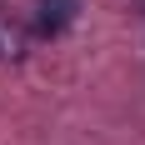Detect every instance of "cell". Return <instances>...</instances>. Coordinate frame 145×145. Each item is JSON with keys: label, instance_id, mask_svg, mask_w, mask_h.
Returning <instances> with one entry per match:
<instances>
[{"label": "cell", "instance_id": "obj_1", "mask_svg": "<svg viewBox=\"0 0 145 145\" xmlns=\"http://www.w3.org/2000/svg\"><path fill=\"white\" fill-rule=\"evenodd\" d=\"M75 20V0H40V35H60V30Z\"/></svg>", "mask_w": 145, "mask_h": 145}, {"label": "cell", "instance_id": "obj_2", "mask_svg": "<svg viewBox=\"0 0 145 145\" xmlns=\"http://www.w3.org/2000/svg\"><path fill=\"white\" fill-rule=\"evenodd\" d=\"M0 55H5V45H0Z\"/></svg>", "mask_w": 145, "mask_h": 145}]
</instances>
